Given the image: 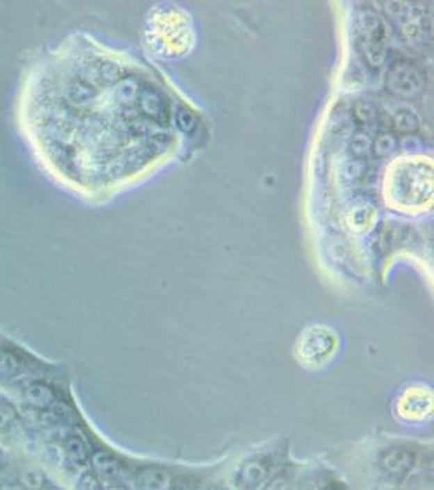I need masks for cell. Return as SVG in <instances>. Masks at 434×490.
Here are the masks:
<instances>
[{
    "label": "cell",
    "instance_id": "cell-15",
    "mask_svg": "<svg viewBox=\"0 0 434 490\" xmlns=\"http://www.w3.org/2000/svg\"><path fill=\"white\" fill-rule=\"evenodd\" d=\"M371 145H373V142H371L367 134L357 133L354 136L353 143H351V151H353L355 156H364L371 149Z\"/></svg>",
    "mask_w": 434,
    "mask_h": 490
},
{
    "label": "cell",
    "instance_id": "cell-23",
    "mask_svg": "<svg viewBox=\"0 0 434 490\" xmlns=\"http://www.w3.org/2000/svg\"><path fill=\"white\" fill-rule=\"evenodd\" d=\"M109 490H126V489H122V487H113V489H109Z\"/></svg>",
    "mask_w": 434,
    "mask_h": 490
},
{
    "label": "cell",
    "instance_id": "cell-18",
    "mask_svg": "<svg viewBox=\"0 0 434 490\" xmlns=\"http://www.w3.org/2000/svg\"><path fill=\"white\" fill-rule=\"evenodd\" d=\"M355 113L357 117L363 121V122H369L375 118L376 115V109L371 103H360L358 106L355 108Z\"/></svg>",
    "mask_w": 434,
    "mask_h": 490
},
{
    "label": "cell",
    "instance_id": "cell-13",
    "mask_svg": "<svg viewBox=\"0 0 434 490\" xmlns=\"http://www.w3.org/2000/svg\"><path fill=\"white\" fill-rule=\"evenodd\" d=\"M22 370V362L11 352L0 350V375H15Z\"/></svg>",
    "mask_w": 434,
    "mask_h": 490
},
{
    "label": "cell",
    "instance_id": "cell-12",
    "mask_svg": "<svg viewBox=\"0 0 434 490\" xmlns=\"http://www.w3.org/2000/svg\"><path fill=\"white\" fill-rule=\"evenodd\" d=\"M394 125L399 131L412 133L418 129V118L410 111H399L394 115Z\"/></svg>",
    "mask_w": 434,
    "mask_h": 490
},
{
    "label": "cell",
    "instance_id": "cell-20",
    "mask_svg": "<svg viewBox=\"0 0 434 490\" xmlns=\"http://www.w3.org/2000/svg\"><path fill=\"white\" fill-rule=\"evenodd\" d=\"M74 96L77 97V99H87L88 96H91V90L90 88H87V87H84V85H77L75 88H74Z\"/></svg>",
    "mask_w": 434,
    "mask_h": 490
},
{
    "label": "cell",
    "instance_id": "cell-16",
    "mask_svg": "<svg viewBox=\"0 0 434 490\" xmlns=\"http://www.w3.org/2000/svg\"><path fill=\"white\" fill-rule=\"evenodd\" d=\"M77 490H103L100 480L95 473H84L77 482Z\"/></svg>",
    "mask_w": 434,
    "mask_h": 490
},
{
    "label": "cell",
    "instance_id": "cell-10",
    "mask_svg": "<svg viewBox=\"0 0 434 490\" xmlns=\"http://www.w3.org/2000/svg\"><path fill=\"white\" fill-rule=\"evenodd\" d=\"M403 409L405 413L410 417H419L421 414H426L428 411L430 401L427 398V393H410L406 402H403Z\"/></svg>",
    "mask_w": 434,
    "mask_h": 490
},
{
    "label": "cell",
    "instance_id": "cell-9",
    "mask_svg": "<svg viewBox=\"0 0 434 490\" xmlns=\"http://www.w3.org/2000/svg\"><path fill=\"white\" fill-rule=\"evenodd\" d=\"M65 448H66L67 456L75 464H82V465L87 464L90 453H88V448H87L84 440H82L81 436L69 435L65 441Z\"/></svg>",
    "mask_w": 434,
    "mask_h": 490
},
{
    "label": "cell",
    "instance_id": "cell-24",
    "mask_svg": "<svg viewBox=\"0 0 434 490\" xmlns=\"http://www.w3.org/2000/svg\"><path fill=\"white\" fill-rule=\"evenodd\" d=\"M211 490H223V489H220V487H215V489H211Z\"/></svg>",
    "mask_w": 434,
    "mask_h": 490
},
{
    "label": "cell",
    "instance_id": "cell-4",
    "mask_svg": "<svg viewBox=\"0 0 434 490\" xmlns=\"http://www.w3.org/2000/svg\"><path fill=\"white\" fill-rule=\"evenodd\" d=\"M136 480L142 490H169L172 486L170 474L166 469L156 466L142 469Z\"/></svg>",
    "mask_w": 434,
    "mask_h": 490
},
{
    "label": "cell",
    "instance_id": "cell-5",
    "mask_svg": "<svg viewBox=\"0 0 434 490\" xmlns=\"http://www.w3.org/2000/svg\"><path fill=\"white\" fill-rule=\"evenodd\" d=\"M24 398L27 404L36 407V409H47V407L54 402L56 396L49 386L42 383H33L26 388Z\"/></svg>",
    "mask_w": 434,
    "mask_h": 490
},
{
    "label": "cell",
    "instance_id": "cell-21",
    "mask_svg": "<svg viewBox=\"0 0 434 490\" xmlns=\"http://www.w3.org/2000/svg\"><path fill=\"white\" fill-rule=\"evenodd\" d=\"M0 490H27L22 483H3L0 484Z\"/></svg>",
    "mask_w": 434,
    "mask_h": 490
},
{
    "label": "cell",
    "instance_id": "cell-1",
    "mask_svg": "<svg viewBox=\"0 0 434 490\" xmlns=\"http://www.w3.org/2000/svg\"><path fill=\"white\" fill-rule=\"evenodd\" d=\"M335 340L332 334L321 328L307 331L298 343V354L307 364H321L333 353Z\"/></svg>",
    "mask_w": 434,
    "mask_h": 490
},
{
    "label": "cell",
    "instance_id": "cell-3",
    "mask_svg": "<svg viewBox=\"0 0 434 490\" xmlns=\"http://www.w3.org/2000/svg\"><path fill=\"white\" fill-rule=\"evenodd\" d=\"M388 87L397 94L412 96V94H415L421 87L418 72L408 65H400L394 69H391L388 76Z\"/></svg>",
    "mask_w": 434,
    "mask_h": 490
},
{
    "label": "cell",
    "instance_id": "cell-19",
    "mask_svg": "<svg viewBox=\"0 0 434 490\" xmlns=\"http://www.w3.org/2000/svg\"><path fill=\"white\" fill-rule=\"evenodd\" d=\"M14 411L11 409H6V407H0V430L5 427L9 422L13 420Z\"/></svg>",
    "mask_w": 434,
    "mask_h": 490
},
{
    "label": "cell",
    "instance_id": "cell-7",
    "mask_svg": "<svg viewBox=\"0 0 434 490\" xmlns=\"http://www.w3.org/2000/svg\"><path fill=\"white\" fill-rule=\"evenodd\" d=\"M140 106L142 111L151 118L163 120L166 115V103L163 97H160L156 91L143 90L140 94Z\"/></svg>",
    "mask_w": 434,
    "mask_h": 490
},
{
    "label": "cell",
    "instance_id": "cell-14",
    "mask_svg": "<svg viewBox=\"0 0 434 490\" xmlns=\"http://www.w3.org/2000/svg\"><path fill=\"white\" fill-rule=\"evenodd\" d=\"M177 124L179 125V129L185 133H191L194 131V129L198 127V118H195V115L187 109V108H181L177 112Z\"/></svg>",
    "mask_w": 434,
    "mask_h": 490
},
{
    "label": "cell",
    "instance_id": "cell-11",
    "mask_svg": "<svg viewBox=\"0 0 434 490\" xmlns=\"http://www.w3.org/2000/svg\"><path fill=\"white\" fill-rule=\"evenodd\" d=\"M397 148V139L391 133L379 134L376 140L371 145V149L378 156H387Z\"/></svg>",
    "mask_w": 434,
    "mask_h": 490
},
{
    "label": "cell",
    "instance_id": "cell-22",
    "mask_svg": "<svg viewBox=\"0 0 434 490\" xmlns=\"http://www.w3.org/2000/svg\"><path fill=\"white\" fill-rule=\"evenodd\" d=\"M376 490H400L399 486L396 483H392V482H384V483H380Z\"/></svg>",
    "mask_w": 434,
    "mask_h": 490
},
{
    "label": "cell",
    "instance_id": "cell-8",
    "mask_svg": "<svg viewBox=\"0 0 434 490\" xmlns=\"http://www.w3.org/2000/svg\"><path fill=\"white\" fill-rule=\"evenodd\" d=\"M93 466L95 471L106 478H113L120 473V464L115 457L105 452H97L93 456Z\"/></svg>",
    "mask_w": 434,
    "mask_h": 490
},
{
    "label": "cell",
    "instance_id": "cell-6",
    "mask_svg": "<svg viewBox=\"0 0 434 490\" xmlns=\"http://www.w3.org/2000/svg\"><path fill=\"white\" fill-rule=\"evenodd\" d=\"M266 475H267L266 466L258 461H251L239 471V475H237V484L242 486L243 489H251L260 484L266 478Z\"/></svg>",
    "mask_w": 434,
    "mask_h": 490
},
{
    "label": "cell",
    "instance_id": "cell-2",
    "mask_svg": "<svg viewBox=\"0 0 434 490\" xmlns=\"http://www.w3.org/2000/svg\"><path fill=\"white\" fill-rule=\"evenodd\" d=\"M379 465L382 471L389 478H405L412 471L413 465H415V456L405 450V448L392 447L382 453Z\"/></svg>",
    "mask_w": 434,
    "mask_h": 490
},
{
    "label": "cell",
    "instance_id": "cell-17",
    "mask_svg": "<svg viewBox=\"0 0 434 490\" xmlns=\"http://www.w3.org/2000/svg\"><path fill=\"white\" fill-rule=\"evenodd\" d=\"M23 482H24V487L30 489V490H39L42 489L45 484V478L44 475L40 474L36 469H30V471H26L23 475Z\"/></svg>",
    "mask_w": 434,
    "mask_h": 490
}]
</instances>
